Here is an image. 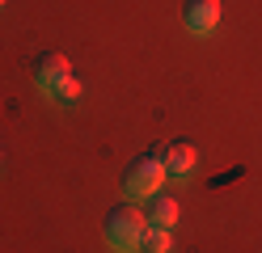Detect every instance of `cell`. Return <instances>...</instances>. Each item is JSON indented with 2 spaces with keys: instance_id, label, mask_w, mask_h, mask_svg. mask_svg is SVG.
Here are the masks:
<instances>
[{
  "instance_id": "cell-5",
  "label": "cell",
  "mask_w": 262,
  "mask_h": 253,
  "mask_svg": "<svg viewBox=\"0 0 262 253\" xmlns=\"http://www.w3.org/2000/svg\"><path fill=\"white\" fill-rule=\"evenodd\" d=\"M63 76H72V63L63 59L59 51H42V55L34 59V84H38L42 93H51Z\"/></svg>"
},
{
  "instance_id": "cell-1",
  "label": "cell",
  "mask_w": 262,
  "mask_h": 253,
  "mask_svg": "<svg viewBox=\"0 0 262 253\" xmlns=\"http://www.w3.org/2000/svg\"><path fill=\"white\" fill-rule=\"evenodd\" d=\"M144 228H148V224H144V211H136L131 202H119V207H110V211H106V224H102L106 245H110L114 253H136Z\"/></svg>"
},
{
  "instance_id": "cell-9",
  "label": "cell",
  "mask_w": 262,
  "mask_h": 253,
  "mask_svg": "<svg viewBox=\"0 0 262 253\" xmlns=\"http://www.w3.org/2000/svg\"><path fill=\"white\" fill-rule=\"evenodd\" d=\"M5 5H9V0H0V9H5Z\"/></svg>"
},
{
  "instance_id": "cell-6",
  "label": "cell",
  "mask_w": 262,
  "mask_h": 253,
  "mask_svg": "<svg viewBox=\"0 0 262 253\" xmlns=\"http://www.w3.org/2000/svg\"><path fill=\"white\" fill-rule=\"evenodd\" d=\"M144 224L148 228H173L178 224V198L173 194H152L148 198V211H144Z\"/></svg>"
},
{
  "instance_id": "cell-3",
  "label": "cell",
  "mask_w": 262,
  "mask_h": 253,
  "mask_svg": "<svg viewBox=\"0 0 262 253\" xmlns=\"http://www.w3.org/2000/svg\"><path fill=\"white\" fill-rule=\"evenodd\" d=\"M152 156L165 165V177H173V181H186L194 173V165H199V152L190 144H165V148H157Z\"/></svg>"
},
{
  "instance_id": "cell-2",
  "label": "cell",
  "mask_w": 262,
  "mask_h": 253,
  "mask_svg": "<svg viewBox=\"0 0 262 253\" xmlns=\"http://www.w3.org/2000/svg\"><path fill=\"white\" fill-rule=\"evenodd\" d=\"M161 181H165V165L157 156H136L127 165V173H123V190L131 198H152L161 190Z\"/></svg>"
},
{
  "instance_id": "cell-8",
  "label": "cell",
  "mask_w": 262,
  "mask_h": 253,
  "mask_svg": "<svg viewBox=\"0 0 262 253\" xmlns=\"http://www.w3.org/2000/svg\"><path fill=\"white\" fill-rule=\"evenodd\" d=\"M47 97H51V101H59V106H72V101L80 97V80H76V76H63V80H59Z\"/></svg>"
},
{
  "instance_id": "cell-7",
  "label": "cell",
  "mask_w": 262,
  "mask_h": 253,
  "mask_svg": "<svg viewBox=\"0 0 262 253\" xmlns=\"http://www.w3.org/2000/svg\"><path fill=\"white\" fill-rule=\"evenodd\" d=\"M136 253H173V232L169 228H144Z\"/></svg>"
},
{
  "instance_id": "cell-4",
  "label": "cell",
  "mask_w": 262,
  "mask_h": 253,
  "mask_svg": "<svg viewBox=\"0 0 262 253\" xmlns=\"http://www.w3.org/2000/svg\"><path fill=\"white\" fill-rule=\"evenodd\" d=\"M182 21H186V30L190 34H211L220 26V0H186L182 5Z\"/></svg>"
}]
</instances>
